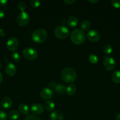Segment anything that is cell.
Listing matches in <instances>:
<instances>
[{
	"label": "cell",
	"instance_id": "cell-8",
	"mask_svg": "<svg viewBox=\"0 0 120 120\" xmlns=\"http://www.w3.org/2000/svg\"><path fill=\"white\" fill-rule=\"evenodd\" d=\"M18 41L15 37L10 38L7 42V48L10 51H15L18 48Z\"/></svg>",
	"mask_w": 120,
	"mask_h": 120
},
{
	"label": "cell",
	"instance_id": "cell-11",
	"mask_svg": "<svg viewBox=\"0 0 120 120\" xmlns=\"http://www.w3.org/2000/svg\"><path fill=\"white\" fill-rule=\"evenodd\" d=\"M31 111L34 114L40 115L43 113L44 111V107L41 104L35 103L31 107Z\"/></svg>",
	"mask_w": 120,
	"mask_h": 120
},
{
	"label": "cell",
	"instance_id": "cell-9",
	"mask_svg": "<svg viewBox=\"0 0 120 120\" xmlns=\"http://www.w3.org/2000/svg\"><path fill=\"white\" fill-rule=\"evenodd\" d=\"M87 38L90 42H96L100 40V35L97 30L95 29H91L87 32Z\"/></svg>",
	"mask_w": 120,
	"mask_h": 120
},
{
	"label": "cell",
	"instance_id": "cell-4",
	"mask_svg": "<svg viewBox=\"0 0 120 120\" xmlns=\"http://www.w3.org/2000/svg\"><path fill=\"white\" fill-rule=\"evenodd\" d=\"M69 34V30L65 26H59L54 30V35L57 38L64 39L67 38Z\"/></svg>",
	"mask_w": 120,
	"mask_h": 120
},
{
	"label": "cell",
	"instance_id": "cell-22",
	"mask_svg": "<svg viewBox=\"0 0 120 120\" xmlns=\"http://www.w3.org/2000/svg\"><path fill=\"white\" fill-rule=\"evenodd\" d=\"M55 91L59 94H62L66 91V87L64 84H59L55 87Z\"/></svg>",
	"mask_w": 120,
	"mask_h": 120
},
{
	"label": "cell",
	"instance_id": "cell-34",
	"mask_svg": "<svg viewBox=\"0 0 120 120\" xmlns=\"http://www.w3.org/2000/svg\"><path fill=\"white\" fill-rule=\"evenodd\" d=\"M4 16H5L4 11L0 9V19H2V18L4 17Z\"/></svg>",
	"mask_w": 120,
	"mask_h": 120
},
{
	"label": "cell",
	"instance_id": "cell-32",
	"mask_svg": "<svg viewBox=\"0 0 120 120\" xmlns=\"http://www.w3.org/2000/svg\"><path fill=\"white\" fill-rule=\"evenodd\" d=\"M75 0H64V2H65V4H72L73 3H74V2H75Z\"/></svg>",
	"mask_w": 120,
	"mask_h": 120
},
{
	"label": "cell",
	"instance_id": "cell-24",
	"mask_svg": "<svg viewBox=\"0 0 120 120\" xmlns=\"http://www.w3.org/2000/svg\"><path fill=\"white\" fill-rule=\"evenodd\" d=\"M11 58L14 62H18L21 60V56H20L19 53L16 52H14L11 55Z\"/></svg>",
	"mask_w": 120,
	"mask_h": 120
},
{
	"label": "cell",
	"instance_id": "cell-35",
	"mask_svg": "<svg viewBox=\"0 0 120 120\" xmlns=\"http://www.w3.org/2000/svg\"><path fill=\"white\" fill-rule=\"evenodd\" d=\"M5 35V31L2 29L0 28V36H4Z\"/></svg>",
	"mask_w": 120,
	"mask_h": 120
},
{
	"label": "cell",
	"instance_id": "cell-28",
	"mask_svg": "<svg viewBox=\"0 0 120 120\" xmlns=\"http://www.w3.org/2000/svg\"><path fill=\"white\" fill-rule=\"evenodd\" d=\"M111 3L114 8H120V0H112Z\"/></svg>",
	"mask_w": 120,
	"mask_h": 120
},
{
	"label": "cell",
	"instance_id": "cell-2",
	"mask_svg": "<svg viewBox=\"0 0 120 120\" xmlns=\"http://www.w3.org/2000/svg\"><path fill=\"white\" fill-rule=\"evenodd\" d=\"M85 34L81 29H74L71 34V39L75 45L82 44L85 41Z\"/></svg>",
	"mask_w": 120,
	"mask_h": 120
},
{
	"label": "cell",
	"instance_id": "cell-37",
	"mask_svg": "<svg viewBox=\"0 0 120 120\" xmlns=\"http://www.w3.org/2000/svg\"><path fill=\"white\" fill-rule=\"evenodd\" d=\"M2 80H3V76H2V74L0 73V84L2 82Z\"/></svg>",
	"mask_w": 120,
	"mask_h": 120
},
{
	"label": "cell",
	"instance_id": "cell-38",
	"mask_svg": "<svg viewBox=\"0 0 120 120\" xmlns=\"http://www.w3.org/2000/svg\"><path fill=\"white\" fill-rule=\"evenodd\" d=\"M116 120H120V112L118 114L116 117Z\"/></svg>",
	"mask_w": 120,
	"mask_h": 120
},
{
	"label": "cell",
	"instance_id": "cell-33",
	"mask_svg": "<svg viewBox=\"0 0 120 120\" xmlns=\"http://www.w3.org/2000/svg\"><path fill=\"white\" fill-rule=\"evenodd\" d=\"M7 0H0V6H5L7 4Z\"/></svg>",
	"mask_w": 120,
	"mask_h": 120
},
{
	"label": "cell",
	"instance_id": "cell-31",
	"mask_svg": "<svg viewBox=\"0 0 120 120\" xmlns=\"http://www.w3.org/2000/svg\"><path fill=\"white\" fill-rule=\"evenodd\" d=\"M49 86L51 88H55V87L56 86V82L55 81H51L49 83Z\"/></svg>",
	"mask_w": 120,
	"mask_h": 120
},
{
	"label": "cell",
	"instance_id": "cell-13",
	"mask_svg": "<svg viewBox=\"0 0 120 120\" xmlns=\"http://www.w3.org/2000/svg\"><path fill=\"white\" fill-rule=\"evenodd\" d=\"M1 105L5 109H9L12 105V101L8 97H5L1 100Z\"/></svg>",
	"mask_w": 120,
	"mask_h": 120
},
{
	"label": "cell",
	"instance_id": "cell-12",
	"mask_svg": "<svg viewBox=\"0 0 120 120\" xmlns=\"http://www.w3.org/2000/svg\"><path fill=\"white\" fill-rule=\"evenodd\" d=\"M5 72L9 76H13L16 72V68L12 63H9L5 67Z\"/></svg>",
	"mask_w": 120,
	"mask_h": 120
},
{
	"label": "cell",
	"instance_id": "cell-41",
	"mask_svg": "<svg viewBox=\"0 0 120 120\" xmlns=\"http://www.w3.org/2000/svg\"><path fill=\"white\" fill-rule=\"evenodd\" d=\"M0 107H1V104H0Z\"/></svg>",
	"mask_w": 120,
	"mask_h": 120
},
{
	"label": "cell",
	"instance_id": "cell-25",
	"mask_svg": "<svg viewBox=\"0 0 120 120\" xmlns=\"http://www.w3.org/2000/svg\"><path fill=\"white\" fill-rule=\"evenodd\" d=\"M88 59L89 62L92 64H96L98 62V57L96 55H94V54H91L89 55Z\"/></svg>",
	"mask_w": 120,
	"mask_h": 120
},
{
	"label": "cell",
	"instance_id": "cell-29",
	"mask_svg": "<svg viewBox=\"0 0 120 120\" xmlns=\"http://www.w3.org/2000/svg\"><path fill=\"white\" fill-rule=\"evenodd\" d=\"M24 120H41L38 117H37L36 116H34V115L31 114V115H28L27 117L25 118Z\"/></svg>",
	"mask_w": 120,
	"mask_h": 120
},
{
	"label": "cell",
	"instance_id": "cell-23",
	"mask_svg": "<svg viewBox=\"0 0 120 120\" xmlns=\"http://www.w3.org/2000/svg\"><path fill=\"white\" fill-rule=\"evenodd\" d=\"M103 51L105 55H108L109 54H111L112 52V47L111 45L107 44L104 46L103 48Z\"/></svg>",
	"mask_w": 120,
	"mask_h": 120
},
{
	"label": "cell",
	"instance_id": "cell-15",
	"mask_svg": "<svg viewBox=\"0 0 120 120\" xmlns=\"http://www.w3.org/2000/svg\"><path fill=\"white\" fill-rule=\"evenodd\" d=\"M19 111L22 115H27L29 112V107L27 104L25 103H22L19 105Z\"/></svg>",
	"mask_w": 120,
	"mask_h": 120
},
{
	"label": "cell",
	"instance_id": "cell-6",
	"mask_svg": "<svg viewBox=\"0 0 120 120\" xmlns=\"http://www.w3.org/2000/svg\"><path fill=\"white\" fill-rule=\"evenodd\" d=\"M22 54L24 57L28 60H35L38 57L37 50L30 47H28L24 49Z\"/></svg>",
	"mask_w": 120,
	"mask_h": 120
},
{
	"label": "cell",
	"instance_id": "cell-27",
	"mask_svg": "<svg viewBox=\"0 0 120 120\" xmlns=\"http://www.w3.org/2000/svg\"><path fill=\"white\" fill-rule=\"evenodd\" d=\"M18 8L19 9V10L21 11V12L24 11L25 9L27 8V6H26V4L25 2H20V3L18 4Z\"/></svg>",
	"mask_w": 120,
	"mask_h": 120
},
{
	"label": "cell",
	"instance_id": "cell-14",
	"mask_svg": "<svg viewBox=\"0 0 120 120\" xmlns=\"http://www.w3.org/2000/svg\"><path fill=\"white\" fill-rule=\"evenodd\" d=\"M51 120H63L64 116L61 111L55 110L50 114Z\"/></svg>",
	"mask_w": 120,
	"mask_h": 120
},
{
	"label": "cell",
	"instance_id": "cell-20",
	"mask_svg": "<svg viewBox=\"0 0 120 120\" xmlns=\"http://www.w3.org/2000/svg\"><path fill=\"white\" fill-rule=\"evenodd\" d=\"M112 80L115 83H120V70H118L114 71L112 75Z\"/></svg>",
	"mask_w": 120,
	"mask_h": 120
},
{
	"label": "cell",
	"instance_id": "cell-26",
	"mask_svg": "<svg viewBox=\"0 0 120 120\" xmlns=\"http://www.w3.org/2000/svg\"><path fill=\"white\" fill-rule=\"evenodd\" d=\"M30 4L31 7L34 8H37L41 5V2L38 0H31L30 1Z\"/></svg>",
	"mask_w": 120,
	"mask_h": 120
},
{
	"label": "cell",
	"instance_id": "cell-17",
	"mask_svg": "<svg viewBox=\"0 0 120 120\" xmlns=\"http://www.w3.org/2000/svg\"><path fill=\"white\" fill-rule=\"evenodd\" d=\"M76 88L75 85L74 84H69L67 86V87L66 88V93L68 95V96H73L74 94H75V92H76Z\"/></svg>",
	"mask_w": 120,
	"mask_h": 120
},
{
	"label": "cell",
	"instance_id": "cell-16",
	"mask_svg": "<svg viewBox=\"0 0 120 120\" xmlns=\"http://www.w3.org/2000/svg\"><path fill=\"white\" fill-rule=\"evenodd\" d=\"M78 23V19L75 16H71V17L69 18L67 21V25L68 26L71 27V28H74L77 25Z\"/></svg>",
	"mask_w": 120,
	"mask_h": 120
},
{
	"label": "cell",
	"instance_id": "cell-3",
	"mask_svg": "<svg viewBox=\"0 0 120 120\" xmlns=\"http://www.w3.org/2000/svg\"><path fill=\"white\" fill-rule=\"evenodd\" d=\"M48 36L47 32L42 28H39L33 32L32 34V39L33 41L37 43H43L46 41Z\"/></svg>",
	"mask_w": 120,
	"mask_h": 120
},
{
	"label": "cell",
	"instance_id": "cell-36",
	"mask_svg": "<svg viewBox=\"0 0 120 120\" xmlns=\"http://www.w3.org/2000/svg\"><path fill=\"white\" fill-rule=\"evenodd\" d=\"M88 2H90V3H92V4H95V3H96V2H98V0H88Z\"/></svg>",
	"mask_w": 120,
	"mask_h": 120
},
{
	"label": "cell",
	"instance_id": "cell-18",
	"mask_svg": "<svg viewBox=\"0 0 120 120\" xmlns=\"http://www.w3.org/2000/svg\"><path fill=\"white\" fill-rule=\"evenodd\" d=\"M80 27L82 31H87L89 29L91 28V23L89 21H87V20H84V21H82L81 25H80Z\"/></svg>",
	"mask_w": 120,
	"mask_h": 120
},
{
	"label": "cell",
	"instance_id": "cell-40",
	"mask_svg": "<svg viewBox=\"0 0 120 120\" xmlns=\"http://www.w3.org/2000/svg\"><path fill=\"white\" fill-rule=\"evenodd\" d=\"M2 64H1V63H0V70H1V68H2Z\"/></svg>",
	"mask_w": 120,
	"mask_h": 120
},
{
	"label": "cell",
	"instance_id": "cell-10",
	"mask_svg": "<svg viewBox=\"0 0 120 120\" xmlns=\"http://www.w3.org/2000/svg\"><path fill=\"white\" fill-rule=\"evenodd\" d=\"M54 96V92L49 88H44L40 91V96L41 98L46 100H49Z\"/></svg>",
	"mask_w": 120,
	"mask_h": 120
},
{
	"label": "cell",
	"instance_id": "cell-1",
	"mask_svg": "<svg viewBox=\"0 0 120 120\" xmlns=\"http://www.w3.org/2000/svg\"><path fill=\"white\" fill-rule=\"evenodd\" d=\"M76 72L72 68H65L61 71V78L64 82L67 83H72L76 79Z\"/></svg>",
	"mask_w": 120,
	"mask_h": 120
},
{
	"label": "cell",
	"instance_id": "cell-7",
	"mask_svg": "<svg viewBox=\"0 0 120 120\" xmlns=\"http://www.w3.org/2000/svg\"><path fill=\"white\" fill-rule=\"evenodd\" d=\"M103 65L105 69L108 71L112 70L115 67V60L111 56H106L104 59Z\"/></svg>",
	"mask_w": 120,
	"mask_h": 120
},
{
	"label": "cell",
	"instance_id": "cell-30",
	"mask_svg": "<svg viewBox=\"0 0 120 120\" xmlns=\"http://www.w3.org/2000/svg\"><path fill=\"white\" fill-rule=\"evenodd\" d=\"M7 118V114L2 110H0V120H6Z\"/></svg>",
	"mask_w": 120,
	"mask_h": 120
},
{
	"label": "cell",
	"instance_id": "cell-5",
	"mask_svg": "<svg viewBox=\"0 0 120 120\" xmlns=\"http://www.w3.org/2000/svg\"><path fill=\"white\" fill-rule=\"evenodd\" d=\"M29 19H30V17L28 13L25 11L21 12L18 15L16 22H17L18 25H19L20 26H24L29 23Z\"/></svg>",
	"mask_w": 120,
	"mask_h": 120
},
{
	"label": "cell",
	"instance_id": "cell-21",
	"mask_svg": "<svg viewBox=\"0 0 120 120\" xmlns=\"http://www.w3.org/2000/svg\"><path fill=\"white\" fill-rule=\"evenodd\" d=\"M8 117L11 120H16L20 117V113L16 110H13L9 112Z\"/></svg>",
	"mask_w": 120,
	"mask_h": 120
},
{
	"label": "cell",
	"instance_id": "cell-39",
	"mask_svg": "<svg viewBox=\"0 0 120 120\" xmlns=\"http://www.w3.org/2000/svg\"><path fill=\"white\" fill-rule=\"evenodd\" d=\"M61 23H62V24H65V19H62L61 21Z\"/></svg>",
	"mask_w": 120,
	"mask_h": 120
},
{
	"label": "cell",
	"instance_id": "cell-19",
	"mask_svg": "<svg viewBox=\"0 0 120 120\" xmlns=\"http://www.w3.org/2000/svg\"><path fill=\"white\" fill-rule=\"evenodd\" d=\"M55 105L53 101L51 100H47L44 104V108L47 111H51L55 109Z\"/></svg>",
	"mask_w": 120,
	"mask_h": 120
}]
</instances>
